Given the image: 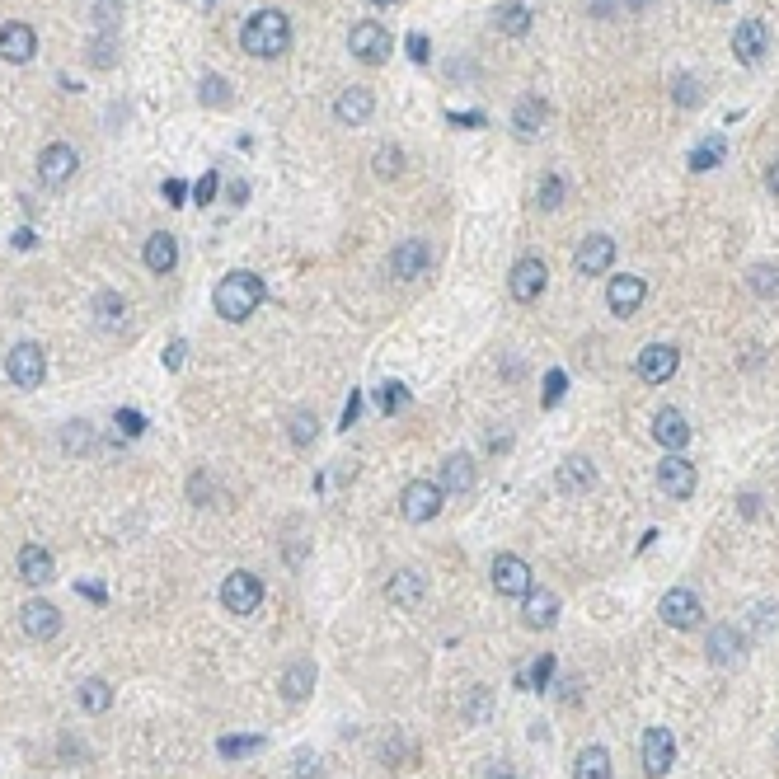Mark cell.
<instances>
[{"mask_svg": "<svg viewBox=\"0 0 779 779\" xmlns=\"http://www.w3.org/2000/svg\"><path fill=\"white\" fill-rule=\"evenodd\" d=\"M240 47H245L249 57H259V62H273L291 47V19L282 10H259V15H249V24L240 29Z\"/></svg>", "mask_w": 779, "mask_h": 779, "instance_id": "cell-1", "label": "cell"}, {"mask_svg": "<svg viewBox=\"0 0 779 779\" xmlns=\"http://www.w3.org/2000/svg\"><path fill=\"white\" fill-rule=\"evenodd\" d=\"M212 306H216V315H221V320L245 324L249 315L263 306V282L254 273H226L221 282H216Z\"/></svg>", "mask_w": 779, "mask_h": 779, "instance_id": "cell-2", "label": "cell"}, {"mask_svg": "<svg viewBox=\"0 0 779 779\" xmlns=\"http://www.w3.org/2000/svg\"><path fill=\"white\" fill-rule=\"evenodd\" d=\"M442 484L437 479H413V484H404V493H399V517L409 521V526H423V521H432L437 512H442Z\"/></svg>", "mask_w": 779, "mask_h": 779, "instance_id": "cell-3", "label": "cell"}, {"mask_svg": "<svg viewBox=\"0 0 779 779\" xmlns=\"http://www.w3.org/2000/svg\"><path fill=\"white\" fill-rule=\"evenodd\" d=\"M5 376L15 381V390H38L47 381V352L38 343H15L5 352Z\"/></svg>", "mask_w": 779, "mask_h": 779, "instance_id": "cell-4", "label": "cell"}, {"mask_svg": "<svg viewBox=\"0 0 779 779\" xmlns=\"http://www.w3.org/2000/svg\"><path fill=\"white\" fill-rule=\"evenodd\" d=\"M390 29L385 24H376V19H362V24H352V33H348V52L357 57V62H367V66H381L385 57H390Z\"/></svg>", "mask_w": 779, "mask_h": 779, "instance_id": "cell-5", "label": "cell"}, {"mask_svg": "<svg viewBox=\"0 0 779 779\" xmlns=\"http://www.w3.org/2000/svg\"><path fill=\"white\" fill-rule=\"evenodd\" d=\"M221 606H226L230 615H254L263 606V582L254 578V573H230L226 582H221Z\"/></svg>", "mask_w": 779, "mask_h": 779, "instance_id": "cell-6", "label": "cell"}, {"mask_svg": "<svg viewBox=\"0 0 779 779\" xmlns=\"http://www.w3.org/2000/svg\"><path fill=\"white\" fill-rule=\"evenodd\" d=\"M432 268V245L428 240H399L395 249H390V273L399 277V282H418V277H428Z\"/></svg>", "mask_w": 779, "mask_h": 779, "instance_id": "cell-7", "label": "cell"}, {"mask_svg": "<svg viewBox=\"0 0 779 779\" xmlns=\"http://www.w3.org/2000/svg\"><path fill=\"white\" fill-rule=\"evenodd\" d=\"M545 282H550L545 259H517V263H512V273H507V291H512V301H521V306L540 301Z\"/></svg>", "mask_w": 779, "mask_h": 779, "instance_id": "cell-8", "label": "cell"}, {"mask_svg": "<svg viewBox=\"0 0 779 779\" xmlns=\"http://www.w3.org/2000/svg\"><path fill=\"white\" fill-rule=\"evenodd\" d=\"M76 169H80V155H76V146H66V141H52V146L38 151V179H43L47 188H62Z\"/></svg>", "mask_w": 779, "mask_h": 779, "instance_id": "cell-9", "label": "cell"}, {"mask_svg": "<svg viewBox=\"0 0 779 779\" xmlns=\"http://www.w3.org/2000/svg\"><path fill=\"white\" fill-rule=\"evenodd\" d=\"M695 484H700V474H695V465L686 456L672 451V456L657 465V489L667 493V498H676V503H686L690 493H695Z\"/></svg>", "mask_w": 779, "mask_h": 779, "instance_id": "cell-10", "label": "cell"}, {"mask_svg": "<svg viewBox=\"0 0 779 779\" xmlns=\"http://www.w3.org/2000/svg\"><path fill=\"white\" fill-rule=\"evenodd\" d=\"M573 268H578L582 277H601V273H611L615 268V240L611 235H587L578 245V254H573Z\"/></svg>", "mask_w": 779, "mask_h": 779, "instance_id": "cell-11", "label": "cell"}, {"mask_svg": "<svg viewBox=\"0 0 779 779\" xmlns=\"http://www.w3.org/2000/svg\"><path fill=\"white\" fill-rule=\"evenodd\" d=\"M657 615H662L672 629H695L704 620V606H700V596L690 592V587H672V592L662 596Z\"/></svg>", "mask_w": 779, "mask_h": 779, "instance_id": "cell-12", "label": "cell"}, {"mask_svg": "<svg viewBox=\"0 0 779 779\" xmlns=\"http://www.w3.org/2000/svg\"><path fill=\"white\" fill-rule=\"evenodd\" d=\"M643 296H648V282L634 273H615L611 287H606V306H611L615 320H629L634 310L643 306Z\"/></svg>", "mask_w": 779, "mask_h": 779, "instance_id": "cell-13", "label": "cell"}, {"mask_svg": "<svg viewBox=\"0 0 779 779\" xmlns=\"http://www.w3.org/2000/svg\"><path fill=\"white\" fill-rule=\"evenodd\" d=\"M672 761H676L672 733H667V728H648V733H643V775L662 779L667 770H672Z\"/></svg>", "mask_w": 779, "mask_h": 779, "instance_id": "cell-14", "label": "cell"}, {"mask_svg": "<svg viewBox=\"0 0 779 779\" xmlns=\"http://www.w3.org/2000/svg\"><path fill=\"white\" fill-rule=\"evenodd\" d=\"M676 367H681V352H676L672 343H648V348L639 352V376H643L648 385L672 381Z\"/></svg>", "mask_w": 779, "mask_h": 779, "instance_id": "cell-15", "label": "cell"}, {"mask_svg": "<svg viewBox=\"0 0 779 779\" xmlns=\"http://www.w3.org/2000/svg\"><path fill=\"white\" fill-rule=\"evenodd\" d=\"M493 587H498V596H526L531 592L535 582H531L526 559H517V554H498V559H493Z\"/></svg>", "mask_w": 779, "mask_h": 779, "instance_id": "cell-16", "label": "cell"}, {"mask_svg": "<svg viewBox=\"0 0 779 779\" xmlns=\"http://www.w3.org/2000/svg\"><path fill=\"white\" fill-rule=\"evenodd\" d=\"M376 113V94L367 90V85H348V90L334 99V118L343 127H362Z\"/></svg>", "mask_w": 779, "mask_h": 779, "instance_id": "cell-17", "label": "cell"}, {"mask_svg": "<svg viewBox=\"0 0 779 779\" xmlns=\"http://www.w3.org/2000/svg\"><path fill=\"white\" fill-rule=\"evenodd\" d=\"M19 629H24L29 639H57V634H62V611H57L52 601H29V606L19 611Z\"/></svg>", "mask_w": 779, "mask_h": 779, "instance_id": "cell-18", "label": "cell"}, {"mask_svg": "<svg viewBox=\"0 0 779 779\" xmlns=\"http://www.w3.org/2000/svg\"><path fill=\"white\" fill-rule=\"evenodd\" d=\"M704 653H709V662H714V667H737V662H742V653H747V643H742V629L714 625V629H709V643H704Z\"/></svg>", "mask_w": 779, "mask_h": 779, "instance_id": "cell-19", "label": "cell"}, {"mask_svg": "<svg viewBox=\"0 0 779 779\" xmlns=\"http://www.w3.org/2000/svg\"><path fill=\"white\" fill-rule=\"evenodd\" d=\"M653 442L657 446H667V451H681V446L690 442V418L681 409H657L653 413Z\"/></svg>", "mask_w": 779, "mask_h": 779, "instance_id": "cell-20", "label": "cell"}, {"mask_svg": "<svg viewBox=\"0 0 779 779\" xmlns=\"http://www.w3.org/2000/svg\"><path fill=\"white\" fill-rule=\"evenodd\" d=\"M521 620H526V629H550L559 620V596L550 587H531L521 596Z\"/></svg>", "mask_w": 779, "mask_h": 779, "instance_id": "cell-21", "label": "cell"}, {"mask_svg": "<svg viewBox=\"0 0 779 779\" xmlns=\"http://www.w3.org/2000/svg\"><path fill=\"white\" fill-rule=\"evenodd\" d=\"M90 315H94V324L104 329V334H123L127 329V301L118 296V291H94V301H90Z\"/></svg>", "mask_w": 779, "mask_h": 779, "instance_id": "cell-22", "label": "cell"}, {"mask_svg": "<svg viewBox=\"0 0 779 779\" xmlns=\"http://www.w3.org/2000/svg\"><path fill=\"white\" fill-rule=\"evenodd\" d=\"M38 52V38H33V29L29 24H0V62H15V66H24Z\"/></svg>", "mask_w": 779, "mask_h": 779, "instance_id": "cell-23", "label": "cell"}, {"mask_svg": "<svg viewBox=\"0 0 779 779\" xmlns=\"http://www.w3.org/2000/svg\"><path fill=\"white\" fill-rule=\"evenodd\" d=\"M765 43H770V33H765L761 19H742L733 29V52L742 66H756L765 57Z\"/></svg>", "mask_w": 779, "mask_h": 779, "instance_id": "cell-24", "label": "cell"}, {"mask_svg": "<svg viewBox=\"0 0 779 779\" xmlns=\"http://www.w3.org/2000/svg\"><path fill=\"white\" fill-rule=\"evenodd\" d=\"M141 259H146V268H151L155 277L174 273V263H179V240H174L169 230H155V235H146V249H141Z\"/></svg>", "mask_w": 779, "mask_h": 779, "instance_id": "cell-25", "label": "cell"}, {"mask_svg": "<svg viewBox=\"0 0 779 779\" xmlns=\"http://www.w3.org/2000/svg\"><path fill=\"white\" fill-rule=\"evenodd\" d=\"M277 690H282V700L301 704L310 690H315V662H310V657H296V662H287V672H282Z\"/></svg>", "mask_w": 779, "mask_h": 779, "instance_id": "cell-26", "label": "cell"}, {"mask_svg": "<svg viewBox=\"0 0 779 779\" xmlns=\"http://www.w3.org/2000/svg\"><path fill=\"white\" fill-rule=\"evenodd\" d=\"M550 118V104L540 99V94H521L517 108H512V127H517V137H535L540 127Z\"/></svg>", "mask_w": 779, "mask_h": 779, "instance_id": "cell-27", "label": "cell"}, {"mask_svg": "<svg viewBox=\"0 0 779 779\" xmlns=\"http://www.w3.org/2000/svg\"><path fill=\"white\" fill-rule=\"evenodd\" d=\"M385 596H390L395 606H404V611H413V606L428 596V578H423V573H413V568H404V573H395V578H390Z\"/></svg>", "mask_w": 779, "mask_h": 779, "instance_id": "cell-28", "label": "cell"}, {"mask_svg": "<svg viewBox=\"0 0 779 779\" xmlns=\"http://www.w3.org/2000/svg\"><path fill=\"white\" fill-rule=\"evenodd\" d=\"M596 484V470L587 456H564L559 465V493H587Z\"/></svg>", "mask_w": 779, "mask_h": 779, "instance_id": "cell-29", "label": "cell"}, {"mask_svg": "<svg viewBox=\"0 0 779 779\" xmlns=\"http://www.w3.org/2000/svg\"><path fill=\"white\" fill-rule=\"evenodd\" d=\"M19 578L29 582V587L52 582V554H47L43 545H24V550H19Z\"/></svg>", "mask_w": 779, "mask_h": 779, "instance_id": "cell-30", "label": "cell"}, {"mask_svg": "<svg viewBox=\"0 0 779 779\" xmlns=\"http://www.w3.org/2000/svg\"><path fill=\"white\" fill-rule=\"evenodd\" d=\"M437 484H442V493H470L474 489V460L470 456H446Z\"/></svg>", "mask_w": 779, "mask_h": 779, "instance_id": "cell-31", "label": "cell"}, {"mask_svg": "<svg viewBox=\"0 0 779 779\" xmlns=\"http://www.w3.org/2000/svg\"><path fill=\"white\" fill-rule=\"evenodd\" d=\"M723 155H728V137L714 132V137H704L700 146H690V169H695V174H709V169L723 165Z\"/></svg>", "mask_w": 779, "mask_h": 779, "instance_id": "cell-32", "label": "cell"}, {"mask_svg": "<svg viewBox=\"0 0 779 779\" xmlns=\"http://www.w3.org/2000/svg\"><path fill=\"white\" fill-rule=\"evenodd\" d=\"M493 29L507 33V38H521V33L531 29V10H526L521 0H507V5L493 10Z\"/></svg>", "mask_w": 779, "mask_h": 779, "instance_id": "cell-33", "label": "cell"}, {"mask_svg": "<svg viewBox=\"0 0 779 779\" xmlns=\"http://www.w3.org/2000/svg\"><path fill=\"white\" fill-rule=\"evenodd\" d=\"M573 779H611V751L606 747H582L573 761Z\"/></svg>", "mask_w": 779, "mask_h": 779, "instance_id": "cell-34", "label": "cell"}, {"mask_svg": "<svg viewBox=\"0 0 779 779\" xmlns=\"http://www.w3.org/2000/svg\"><path fill=\"white\" fill-rule=\"evenodd\" d=\"M90 446H94V428L85 423V418H71V423L62 428V451L66 456H85Z\"/></svg>", "mask_w": 779, "mask_h": 779, "instance_id": "cell-35", "label": "cell"}, {"mask_svg": "<svg viewBox=\"0 0 779 779\" xmlns=\"http://www.w3.org/2000/svg\"><path fill=\"white\" fill-rule=\"evenodd\" d=\"M108 704H113V690H108V681L90 676V681L80 686V709H85V714H104Z\"/></svg>", "mask_w": 779, "mask_h": 779, "instance_id": "cell-36", "label": "cell"}, {"mask_svg": "<svg viewBox=\"0 0 779 779\" xmlns=\"http://www.w3.org/2000/svg\"><path fill=\"white\" fill-rule=\"evenodd\" d=\"M564 179H559V174H545V179H540V188H535V207H540V212H559V207H564Z\"/></svg>", "mask_w": 779, "mask_h": 779, "instance_id": "cell-37", "label": "cell"}, {"mask_svg": "<svg viewBox=\"0 0 779 779\" xmlns=\"http://www.w3.org/2000/svg\"><path fill=\"white\" fill-rule=\"evenodd\" d=\"M198 99H202L207 108H226V104H230V80H226V76H216V71H212V76H202Z\"/></svg>", "mask_w": 779, "mask_h": 779, "instance_id": "cell-38", "label": "cell"}, {"mask_svg": "<svg viewBox=\"0 0 779 779\" xmlns=\"http://www.w3.org/2000/svg\"><path fill=\"white\" fill-rule=\"evenodd\" d=\"M90 66L108 71V66H118V33H99L90 43Z\"/></svg>", "mask_w": 779, "mask_h": 779, "instance_id": "cell-39", "label": "cell"}, {"mask_svg": "<svg viewBox=\"0 0 779 779\" xmlns=\"http://www.w3.org/2000/svg\"><path fill=\"white\" fill-rule=\"evenodd\" d=\"M315 432H320V423H315V413H310V409L291 413V446H301V451H306V446L315 442Z\"/></svg>", "mask_w": 779, "mask_h": 779, "instance_id": "cell-40", "label": "cell"}, {"mask_svg": "<svg viewBox=\"0 0 779 779\" xmlns=\"http://www.w3.org/2000/svg\"><path fill=\"white\" fill-rule=\"evenodd\" d=\"M90 15H94V24H99V33H118V15H123V0H94Z\"/></svg>", "mask_w": 779, "mask_h": 779, "instance_id": "cell-41", "label": "cell"}, {"mask_svg": "<svg viewBox=\"0 0 779 779\" xmlns=\"http://www.w3.org/2000/svg\"><path fill=\"white\" fill-rule=\"evenodd\" d=\"M672 99H676L681 108H700V104H704L700 80H695V76H676V80H672Z\"/></svg>", "mask_w": 779, "mask_h": 779, "instance_id": "cell-42", "label": "cell"}, {"mask_svg": "<svg viewBox=\"0 0 779 779\" xmlns=\"http://www.w3.org/2000/svg\"><path fill=\"white\" fill-rule=\"evenodd\" d=\"M747 277H751V291H756V296H775L779 291V268L775 263H756Z\"/></svg>", "mask_w": 779, "mask_h": 779, "instance_id": "cell-43", "label": "cell"}, {"mask_svg": "<svg viewBox=\"0 0 779 779\" xmlns=\"http://www.w3.org/2000/svg\"><path fill=\"white\" fill-rule=\"evenodd\" d=\"M404 174V151L399 146H381L376 151V179H399Z\"/></svg>", "mask_w": 779, "mask_h": 779, "instance_id": "cell-44", "label": "cell"}, {"mask_svg": "<svg viewBox=\"0 0 779 779\" xmlns=\"http://www.w3.org/2000/svg\"><path fill=\"white\" fill-rule=\"evenodd\" d=\"M259 747H263V737H221V742H216V751H221L226 761H235V756H254Z\"/></svg>", "mask_w": 779, "mask_h": 779, "instance_id": "cell-45", "label": "cell"}, {"mask_svg": "<svg viewBox=\"0 0 779 779\" xmlns=\"http://www.w3.org/2000/svg\"><path fill=\"white\" fill-rule=\"evenodd\" d=\"M489 704H493V690L489 686H474V695H470V704H465V723H484L489 718Z\"/></svg>", "mask_w": 779, "mask_h": 779, "instance_id": "cell-46", "label": "cell"}, {"mask_svg": "<svg viewBox=\"0 0 779 779\" xmlns=\"http://www.w3.org/2000/svg\"><path fill=\"white\" fill-rule=\"evenodd\" d=\"M376 404H381L385 413H399V409H404V404H409V390H404V385H399V381H385L381 390H376Z\"/></svg>", "mask_w": 779, "mask_h": 779, "instance_id": "cell-47", "label": "cell"}, {"mask_svg": "<svg viewBox=\"0 0 779 779\" xmlns=\"http://www.w3.org/2000/svg\"><path fill=\"white\" fill-rule=\"evenodd\" d=\"M113 423H118V432H123V437H141V432H146V413L118 409V413H113Z\"/></svg>", "mask_w": 779, "mask_h": 779, "instance_id": "cell-48", "label": "cell"}, {"mask_svg": "<svg viewBox=\"0 0 779 779\" xmlns=\"http://www.w3.org/2000/svg\"><path fill=\"white\" fill-rule=\"evenodd\" d=\"M216 188H221V174H216V169H207L198 184H193V202H202V207H207V202L216 198Z\"/></svg>", "mask_w": 779, "mask_h": 779, "instance_id": "cell-49", "label": "cell"}, {"mask_svg": "<svg viewBox=\"0 0 779 779\" xmlns=\"http://www.w3.org/2000/svg\"><path fill=\"white\" fill-rule=\"evenodd\" d=\"M564 390H568V376L564 371H550V376H545V409H554V404L564 399Z\"/></svg>", "mask_w": 779, "mask_h": 779, "instance_id": "cell-50", "label": "cell"}, {"mask_svg": "<svg viewBox=\"0 0 779 779\" xmlns=\"http://www.w3.org/2000/svg\"><path fill=\"white\" fill-rule=\"evenodd\" d=\"M550 676H554V653H545V657H540V662L531 667V676H526V681H531L535 690H545V686H550Z\"/></svg>", "mask_w": 779, "mask_h": 779, "instance_id": "cell-51", "label": "cell"}, {"mask_svg": "<svg viewBox=\"0 0 779 779\" xmlns=\"http://www.w3.org/2000/svg\"><path fill=\"white\" fill-rule=\"evenodd\" d=\"M404 47H409V57H413V62H418V66H423V62H428V57H432V43H428V38H423V33H409V38H404Z\"/></svg>", "mask_w": 779, "mask_h": 779, "instance_id": "cell-52", "label": "cell"}, {"mask_svg": "<svg viewBox=\"0 0 779 779\" xmlns=\"http://www.w3.org/2000/svg\"><path fill=\"white\" fill-rule=\"evenodd\" d=\"M184 357H188V343H184V338H174V343L165 348V367L179 371V367H184Z\"/></svg>", "mask_w": 779, "mask_h": 779, "instance_id": "cell-53", "label": "cell"}, {"mask_svg": "<svg viewBox=\"0 0 779 779\" xmlns=\"http://www.w3.org/2000/svg\"><path fill=\"white\" fill-rule=\"evenodd\" d=\"M207 493H212V479H207V474H193V479H188V498H193V503L202 507V498H207Z\"/></svg>", "mask_w": 779, "mask_h": 779, "instance_id": "cell-54", "label": "cell"}, {"mask_svg": "<svg viewBox=\"0 0 779 779\" xmlns=\"http://www.w3.org/2000/svg\"><path fill=\"white\" fill-rule=\"evenodd\" d=\"M165 198H169V207H184L188 184H184V179H165Z\"/></svg>", "mask_w": 779, "mask_h": 779, "instance_id": "cell-55", "label": "cell"}, {"mask_svg": "<svg viewBox=\"0 0 779 779\" xmlns=\"http://www.w3.org/2000/svg\"><path fill=\"white\" fill-rule=\"evenodd\" d=\"M446 123H456V127H484L489 118H484V113H446Z\"/></svg>", "mask_w": 779, "mask_h": 779, "instance_id": "cell-56", "label": "cell"}, {"mask_svg": "<svg viewBox=\"0 0 779 779\" xmlns=\"http://www.w3.org/2000/svg\"><path fill=\"white\" fill-rule=\"evenodd\" d=\"M357 413H362V395L352 390V399L343 404V428H352V423H357Z\"/></svg>", "mask_w": 779, "mask_h": 779, "instance_id": "cell-57", "label": "cell"}, {"mask_svg": "<svg viewBox=\"0 0 779 779\" xmlns=\"http://www.w3.org/2000/svg\"><path fill=\"white\" fill-rule=\"evenodd\" d=\"M751 615H756V629H770V625H775V606H756Z\"/></svg>", "mask_w": 779, "mask_h": 779, "instance_id": "cell-58", "label": "cell"}, {"mask_svg": "<svg viewBox=\"0 0 779 779\" xmlns=\"http://www.w3.org/2000/svg\"><path fill=\"white\" fill-rule=\"evenodd\" d=\"M245 198H249V184H245V179H235V184H230V202H235V207H245Z\"/></svg>", "mask_w": 779, "mask_h": 779, "instance_id": "cell-59", "label": "cell"}, {"mask_svg": "<svg viewBox=\"0 0 779 779\" xmlns=\"http://www.w3.org/2000/svg\"><path fill=\"white\" fill-rule=\"evenodd\" d=\"M765 188H770V198H779V160L765 169Z\"/></svg>", "mask_w": 779, "mask_h": 779, "instance_id": "cell-60", "label": "cell"}, {"mask_svg": "<svg viewBox=\"0 0 779 779\" xmlns=\"http://www.w3.org/2000/svg\"><path fill=\"white\" fill-rule=\"evenodd\" d=\"M15 245H19V249H33L38 240H33V230H19V235H15Z\"/></svg>", "mask_w": 779, "mask_h": 779, "instance_id": "cell-61", "label": "cell"}, {"mask_svg": "<svg viewBox=\"0 0 779 779\" xmlns=\"http://www.w3.org/2000/svg\"><path fill=\"white\" fill-rule=\"evenodd\" d=\"M371 5H395V0H371Z\"/></svg>", "mask_w": 779, "mask_h": 779, "instance_id": "cell-62", "label": "cell"}, {"mask_svg": "<svg viewBox=\"0 0 779 779\" xmlns=\"http://www.w3.org/2000/svg\"><path fill=\"white\" fill-rule=\"evenodd\" d=\"M493 779H512V775H507V770H503V775H493Z\"/></svg>", "mask_w": 779, "mask_h": 779, "instance_id": "cell-63", "label": "cell"}]
</instances>
